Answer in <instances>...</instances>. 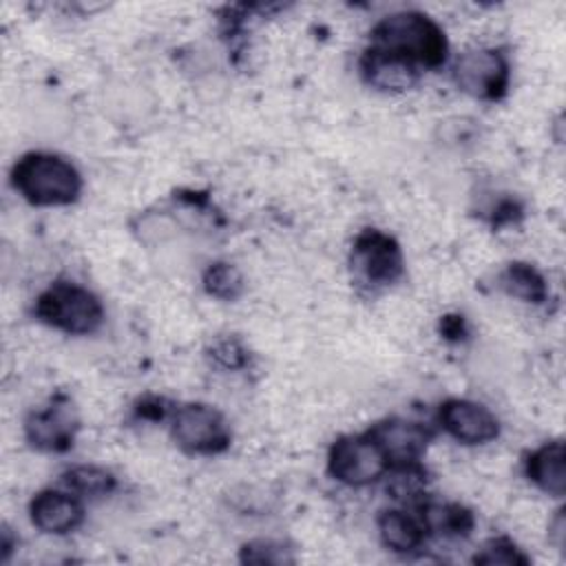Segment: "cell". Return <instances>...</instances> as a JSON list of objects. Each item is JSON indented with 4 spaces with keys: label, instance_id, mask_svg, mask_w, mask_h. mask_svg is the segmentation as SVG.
Instances as JSON below:
<instances>
[{
    "label": "cell",
    "instance_id": "1",
    "mask_svg": "<svg viewBox=\"0 0 566 566\" xmlns=\"http://www.w3.org/2000/svg\"><path fill=\"white\" fill-rule=\"evenodd\" d=\"M371 46L409 60L418 69H438L447 62L449 42L442 27L422 11H396L376 22Z\"/></svg>",
    "mask_w": 566,
    "mask_h": 566
},
{
    "label": "cell",
    "instance_id": "2",
    "mask_svg": "<svg viewBox=\"0 0 566 566\" xmlns=\"http://www.w3.org/2000/svg\"><path fill=\"white\" fill-rule=\"evenodd\" d=\"M11 186L33 206H69L82 192V177L69 159L31 150L13 164Z\"/></svg>",
    "mask_w": 566,
    "mask_h": 566
},
{
    "label": "cell",
    "instance_id": "3",
    "mask_svg": "<svg viewBox=\"0 0 566 566\" xmlns=\"http://www.w3.org/2000/svg\"><path fill=\"white\" fill-rule=\"evenodd\" d=\"M35 316L66 334H93L104 321L102 301L84 285L57 281L49 285L35 301Z\"/></svg>",
    "mask_w": 566,
    "mask_h": 566
},
{
    "label": "cell",
    "instance_id": "4",
    "mask_svg": "<svg viewBox=\"0 0 566 566\" xmlns=\"http://www.w3.org/2000/svg\"><path fill=\"white\" fill-rule=\"evenodd\" d=\"M170 436L192 455H217L230 447V427L223 413L203 402H186L172 411Z\"/></svg>",
    "mask_w": 566,
    "mask_h": 566
},
{
    "label": "cell",
    "instance_id": "5",
    "mask_svg": "<svg viewBox=\"0 0 566 566\" xmlns=\"http://www.w3.org/2000/svg\"><path fill=\"white\" fill-rule=\"evenodd\" d=\"M451 75L455 86L467 95L484 102H495L506 95L511 82V66L500 49L478 46L455 57Z\"/></svg>",
    "mask_w": 566,
    "mask_h": 566
},
{
    "label": "cell",
    "instance_id": "6",
    "mask_svg": "<svg viewBox=\"0 0 566 566\" xmlns=\"http://www.w3.org/2000/svg\"><path fill=\"white\" fill-rule=\"evenodd\" d=\"M387 469L389 462L367 433L340 436L327 451L329 475L347 486H367L380 480Z\"/></svg>",
    "mask_w": 566,
    "mask_h": 566
},
{
    "label": "cell",
    "instance_id": "7",
    "mask_svg": "<svg viewBox=\"0 0 566 566\" xmlns=\"http://www.w3.org/2000/svg\"><path fill=\"white\" fill-rule=\"evenodd\" d=\"M349 263L354 274L367 285H391L405 272V256L398 241L376 228H365L352 243Z\"/></svg>",
    "mask_w": 566,
    "mask_h": 566
},
{
    "label": "cell",
    "instance_id": "8",
    "mask_svg": "<svg viewBox=\"0 0 566 566\" xmlns=\"http://www.w3.org/2000/svg\"><path fill=\"white\" fill-rule=\"evenodd\" d=\"M80 429V418L66 396H53L49 405L33 409L24 418L27 442L46 453H64L73 447Z\"/></svg>",
    "mask_w": 566,
    "mask_h": 566
},
{
    "label": "cell",
    "instance_id": "9",
    "mask_svg": "<svg viewBox=\"0 0 566 566\" xmlns=\"http://www.w3.org/2000/svg\"><path fill=\"white\" fill-rule=\"evenodd\" d=\"M365 433L382 451L389 467L420 462L433 438L431 429L424 427L422 422L398 418V416L378 420Z\"/></svg>",
    "mask_w": 566,
    "mask_h": 566
},
{
    "label": "cell",
    "instance_id": "10",
    "mask_svg": "<svg viewBox=\"0 0 566 566\" xmlns=\"http://www.w3.org/2000/svg\"><path fill=\"white\" fill-rule=\"evenodd\" d=\"M442 429L462 444H486L497 438V418L480 402L467 398H449L438 409Z\"/></svg>",
    "mask_w": 566,
    "mask_h": 566
},
{
    "label": "cell",
    "instance_id": "11",
    "mask_svg": "<svg viewBox=\"0 0 566 566\" xmlns=\"http://www.w3.org/2000/svg\"><path fill=\"white\" fill-rule=\"evenodd\" d=\"M31 524L46 535H66L84 520V506L75 493L60 489H44L33 495L29 504Z\"/></svg>",
    "mask_w": 566,
    "mask_h": 566
},
{
    "label": "cell",
    "instance_id": "12",
    "mask_svg": "<svg viewBox=\"0 0 566 566\" xmlns=\"http://www.w3.org/2000/svg\"><path fill=\"white\" fill-rule=\"evenodd\" d=\"M358 69L363 80L378 91L402 93L420 82V69L416 64L376 46L365 49Z\"/></svg>",
    "mask_w": 566,
    "mask_h": 566
},
{
    "label": "cell",
    "instance_id": "13",
    "mask_svg": "<svg viewBox=\"0 0 566 566\" xmlns=\"http://www.w3.org/2000/svg\"><path fill=\"white\" fill-rule=\"evenodd\" d=\"M528 480L544 493L562 497L566 491V449L562 440L544 442L526 458Z\"/></svg>",
    "mask_w": 566,
    "mask_h": 566
},
{
    "label": "cell",
    "instance_id": "14",
    "mask_svg": "<svg viewBox=\"0 0 566 566\" xmlns=\"http://www.w3.org/2000/svg\"><path fill=\"white\" fill-rule=\"evenodd\" d=\"M416 515L420 517L424 531L438 537H469L475 526L473 513L458 502L422 500L418 502Z\"/></svg>",
    "mask_w": 566,
    "mask_h": 566
},
{
    "label": "cell",
    "instance_id": "15",
    "mask_svg": "<svg viewBox=\"0 0 566 566\" xmlns=\"http://www.w3.org/2000/svg\"><path fill=\"white\" fill-rule=\"evenodd\" d=\"M378 535L389 551L409 555L422 548L427 531L418 515L402 509H387L378 515Z\"/></svg>",
    "mask_w": 566,
    "mask_h": 566
},
{
    "label": "cell",
    "instance_id": "16",
    "mask_svg": "<svg viewBox=\"0 0 566 566\" xmlns=\"http://www.w3.org/2000/svg\"><path fill=\"white\" fill-rule=\"evenodd\" d=\"M500 287L509 296H513L522 303L539 305L548 298L546 279L542 276V272L537 268H533L531 263H524V261H513L502 270Z\"/></svg>",
    "mask_w": 566,
    "mask_h": 566
},
{
    "label": "cell",
    "instance_id": "17",
    "mask_svg": "<svg viewBox=\"0 0 566 566\" xmlns=\"http://www.w3.org/2000/svg\"><path fill=\"white\" fill-rule=\"evenodd\" d=\"M62 484L77 497H102L115 491L117 480L108 469L95 464H77L62 473Z\"/></svg>",
    "mask_w": 566,
    "mask_h": 566
},
{
    "label": "cell",
    "instance_id": "18",
    "mask_svg": "<svg viewBox=\"0 0 566 566\" xmlns=\"http://www.w3.org/2000/svg\"><path fill=\"white\" fill-rule=\"evenodd\" d=\"M201 283H203V290L219 301H237L245 287L239 268L228 261L210 263L203 272Z\"/></svg>",
    "mask_w": 566,
    "mask_h": 566
},
{
    "label": "cell",
    "instance_id": "19",
    "mask_svg": "<svg viewBox=\"0 0 566 566\" xmlns=\"http://www.w3.org/2000/svg\"><path fill=\"white\" fill-rule=\"evenodd\" d=\"M391 475L387 478V491L396 500H418L424 497V482L427 473L420 462L416 464H400V467H389Z\"/></svg>",
    "mask_w": 566,
    "mask_h": 566
},
{
    "label": "cell",
    "instance_id": "20",
    "mask_svg": "<svg viewBox=\"0 0 566 566\" xmlns=\"http://www.w3.org/2000/svg\"><path fill=\"white\" fill-rule=\"evenodd\" d=\"M528 562V555H524L509 537H493L473 555V564L482 566H526Z\"/></svg>",
    "mask_w": 566,
    "mask_h": 566
},
{
    "label": "cell",
    "instance_id": "21",
    "mask_svg": "<svg viewBox=\"0 0 566 566\" xmlns=\"http://www.w3.org/2000/svg\"><path fill=\"white\" fill-rule=\"evenodd\" d=\"M239 559L243 564H272V566L294 564V555H292V548H287V544L279 539H263V537L245 542L239 551Z\"/></svg>",
    "mask_w": 566,
    "mask_h": 566
},
{
    "label": "cell",
    "instance_id": "22",
    "mask_svg": "<svg viewBox=\"0 0 566 566\" xmlns=\"http://www.w3.org/2000/svg\"><path fill=\"white\" fill-rule=\"evenodd\" d=\"M210 360L223 369H241L248 365V349L234 336L217 338L208 349Z\"/></svg>",
    "mask_w": 566,
    "mask_h": 566
},
{
    "label": "cell",
    "instance_id": "23",
    "mask_svg": "<svg viewBox=\"0 0 566 566\" xmlns=\"http://www.w3.org/2000/svg\"><path fill=\"white\" fill-rule=\"evenodd\" d=\"M522 217V206L506 197V199H500L493 208H491V221L493 226H506V223H513Z\"/></svg>",
    "mask_w": 566,
    "mask_h": 566
},
{
    "label": "cell",
    "instance_id": "24",
    "mask_svg": "<svg viewBox=\"0 0 566 566\" xmlns=\"http://www.w3.org/2000/svg\"><path fill=\"white\" fill-rule=\"evenodd\" d=\"M137 416L139 418H146V420H164L166 413H168V407H166V400L164 398H157V396H146L137 402L135 407Z\"/></svg>",
    "mask_w": 566,
    "mask_h": 566
},
{
    "label": "cell",
    "instance_id": "25",
    "mask_svg": "<svg viewBox=\"0 0 566 566\" xmlns=\"http://www.w3.org/2000/svg\"><path fill=\"white\" fill-rule=\"evenodd\" d=\"M440 332L449 340H458L464 336V318L462 316H444L440 321Z\"/></svg>",
    "mask_w": 566,
    "mask_h": 566
},
{
    "label": "cell",
    "instance_id": "26",
    "mask_svg": "<svg viewBox=\"0 0 566 566\" xmlns=\"http://www.w3.org/2000/svg\"><path fill=\"white\" fill-rule=\"evenodd\" d=\"M564 509H559L557 513H555V517H553V522L548 524V537L553 539V544L557 546V548H562L564 546Z\"/></svg>",
    "mask_w": 566,
    "mask_h": 566
},
{
    "label": "cell",
    "instance_id": "27",
    "mask_svg": "<svg viewBox=\"0 0 566 566\" xmlns=\"http://www.w3.org/2000/svg\"><path fill=\"white\" fill-rule=\"evenodd\" d=\"M13 539H11V531L4 526V531H2V562H7L9 559V555H11V551H13Z\"/></svg>",
    "mask_w": 566,
    "mask_h": 566
}]
</instances>
